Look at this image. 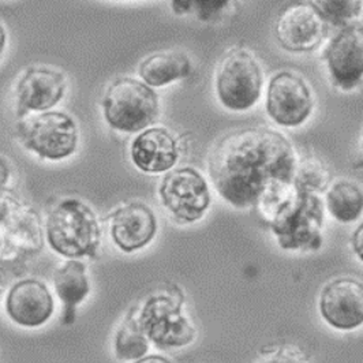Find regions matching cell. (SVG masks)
Here are the masks:
<instances>
[{
	"instance_id": "obj_1",
	"label": "cell",
	"mask_w": 363,
	"mask_h": 363,
	"mask_svg": "<svg viewBox=\"0 0 363 363\" xmlns=\"http://www.w3.org/2000/svg\"><path fill=\"white\" fill-rule=\"evenodd\" d=\"M296 164V152L283 133L255 126L221 137L209 153L208 172L223 200L247 209L294 183Z\"/></svg>"
},
{
	"instance_id": "obj_9",
	"label": "cell",
	"mask_w": 363,
	"mask_h": 363,
	"mask_svg": "<svg viewBox=\"0 0 363 363\" xmlns=\"http://www.w3.org/2000/svg\"><path fill=\"white\" fill-rule=\"evenodd\" d=\"M138 321L146 337L164 348L184 347L196 337V328L183 314L181 302L163 294L146 301Z\"/></svg>"
},
{
	"instance_id": "obj_4",
	"label": "cell",
	"mask_w": 363,
	"mask_h": 363,
	"mask_svg": "<svg viewBox=\"0 0 363 363\" xmlns=\"http://www.w3.org/2000/svg\"><path fill=\"white\" fill-rule=\"evenodd\" d=\"M264 70L253 52L233 48L220 59L215 73L218 103L231 112L255 108L264 91Z\"/></svg>"
},
{
	"instance_id": "obj_5",
	"label": "cell",
	"mask_w": 363,
	"mask_h": 363,
	"mask_svg": "<svg viewBox=\"0 0 363 363\" xmlns=\"http://www.w3.org/2000/svg\"><path fill=\"white\" fill-rule=\"evenodd\" d=\"M103 112L113 130L138 133L157 121L159 96L144 81L123 77L109 85L103 99Z\"/></svg>"
},
{
	"instance_id": "obj_18",
	"label": "cell",
	"mask_w": 363,
	"mask_h": 363,
	"mask_svg": "<svg viewBox=\"0 0 363 363\" xmlns=\"http://www.w3.org/2000/svg\"><path fill=\"white\" fill-rule=\"evenodd\" d=\"M54 287L65 306L63 320L72 323L74 310L89 294L86 267L77 259H70L55 272Z\"/></svg>"
},
{
	"instance_id": "obj_20",
	"label": "cell",
	"mask_w": 363,
	"mask_h": 363,
	"mask_svg": "<svg viewBox=\"0 0 363 363\" xmlns=\"http://www.w3.org/2000/svg\"><path fill=\"white\" fill-rule=\"evenodd\" d=\"M147 340L138 318L128 315L115 335L113 348L116 358L122 361L141 359L149 350Z\"/></svg>"
},
{
	"instance_id": "obj_24",
	"label": "cell",
	"mask_w": 363,
	"mask_h": 363,
	"mask_svg": "<svg viewBox=\"0 0 363 363\" xmlns=\"http://www.w3.org/2000/svg\"><path fill=\"white\" fill-rule=\"evenodd\" d=\"M258 363H303V361L299 358V355L296 352L281 348L279 351H274L272 354H268L264 359H261Z\"/></svg>"
},
{
	"instance_id": "obj_29",
	"label": "cell",
	"mask_w": 363,
	"mask_h": 363,
	"mask_svg": "<svg viewBox=\"0 0 363 363\" xmlns=\"http://www.w3.org/2000/svg\"><path fill=\"white\" fill-rule=\"evenodd\" d=\"M6 43H7V35H6V29L0 22V56L3 55V51L6 48Z\"/></svg>"
},
{
	"instance_id": "obj_26",
	"label": "cell",
	"mask_w": 363,
	"mask_h": 363,
	"mask_svg": "<svg viewBox=\"0 0 363 363\" xmlns=\"http://www.w3.org/2000/svg\"><path fill=\"white\" fill-rule=\"evenodd\" d=\"M10 209H11L10 199L4 197V196L0 193V223L4 221V218H7Z\"/></svg>"
},
{
	"instance_id": "obj_13",
	"label": "cell",
	"mask_w": 363,
	"mask_h": 363,
	"mask_svg": "<svg viewBox=\"0 0 363 363\" xmlns=\"http://www.w3.org/2000/svg\"><path fill=\"white\" fill-rule=\"evenodd\" d=\"M67 88L66 77L45 67L28 69L19 78L16 97L21 116L29 112H45L63 99Z\"/></svg>"
},
{
	"instance_id": "obj_14",
	"label": "cell",
	"mask_w": 363,
	"mask_h": 363,
	"mask_svg": "<svg viewBox=\"0 0 363 363\" xmlns=\"http://www.w3.org/2000/svg\"><path fill=\"white\" fill-rule=\"evenodd\" d=\"M109 218L112 240L125 253L145 247L157 231L155 213L141 202H133L116 209Z\"/></svg>"
},
{
	"instance_id": "obj_17",
	"label": "cell",
	"mask_w": 363,
	"mask_h": 363,
	"mask_svg": "<svg viewBox=\"0 0 363 363\" xmlns=\"http://www.w3.org/2000/svg\"><path fill=\"white\" fill-rule=\"evenodd\" d=\"M191 73V60L181 51L150 55L140 65L138 74L150 88H163Z\"/></svg>"
},
{
	"instance_id": "obj_15",
	"label": "cell",
	"mask_w": 363,
	"mask_h": 363,
	"mask_svg": "<svg viewBox=\"0 0 363 363\" xmlns=\"http://www.w3.org/2000/svg\"><path fill=\"white\" fill-rule=\"evenodd\" d=\"M134 165L147 174L171 171L179 160V145L174 134L165 128H145L130 149Z\"/></svg>"
},
{
	"instance_id": "obj_3",
	"label": "cell",
	"mask_w": 363,
	"mask_h": 363,
	"mask_svg": "<svg viewBox=\"0 0 363 363\" xmlns=\"http://www.w3.org/2000/svg\"><path fill=\"white\" fill-rule=\"evenodd\" d=\"M47 238L57 255L67 258L94 255L101 230L91 208L82 201L67 199L57 203L47 220Z\"/></svg>"
},
{
	"instance_id": "obj_27",
	"label": "cell",
	"mask_w": 363,
	"mask_h": 363,
	"mask_svg": "<svg viewBox=\"0 0 363 363\" xmlns=\"http://www.w3.org/2000/svg\"><path fill=\"white\" fill-rule=\"evenodd\" d=\"M9 178H10V169L6 162L0 159V189L4 187V184L9 182Z\"/></svg>"
},
{
	"instance_id": "obj_8",
	"label": "cell",
	"mask_w": 363,
	"mask_h": 363,
	"mask_svg": "<svg viewBox=\"0 0 363 363\" xmlns=\"http://www.w3.org/2000/svg\"><path fill=\"white\" fill-rule=\"evenodd\" d=\"M159 194L164 208L184 223L203 218L212 201L208 182L193 167L169 171L160 183Z\"/></svg>"
},
{
	"instance_id": "obj_30",
	"label": "cell",
	"mask_w": 363,
	"mask_h": 363,
	"mask_svg": "<svg viewBox=\"0 0 363 363\" xmlns=\"http://www.w3.org/2000/svg\"><path fill=\"white\" fill-rule=\"evenodd\" d=\"M362 152H363V133H362Z\"/></svg>"
},
{
	"instance_id": "obj_22",
	"label": "cell",
	"mask_w": 363,
	"mask_h": 363,
	"mask_svg": "<svg viewBox=\"0 0 363 363\" xmlns=\"http://www.w3.org/2000/svg\"><path fill=\"white\" fill-rule=\"evenodd\" d=\"M236 0H169L171 10L179 17H194L201 22L221 18Z\"/></svg>"
},
{
	"instance_id": "obj_10",
	"label": "cell",
	"mask_w": 363,
	"mask_h": 363,
	"mask_svg": "<svg viewBox=\"0 0 363 363\" xmlns=\"http://www.w3.org/2000/svg\"><path fill=\"white\" fill-rule=\"evenodd\" d=\"M321 59L336 88L355 89L363 79V22L354 21L342 26L329 40Z\"/></svg>"
},
{
	"instance_id": "obj_11",
	"label": "cell",
	"mask_w": 363,
	"mask_h": 363,
	"mask_svg": "<svg viewBox=\"0 0 363 363\" xmlns=\"http://www.w3.org/2000/svg\"><path fill=\"white\" fill-rule=\"evenodd\" d=\"M276 40L292 54H308L320 47L325 37V22L308 1L286 7L276 21Z\"/></svg>"
},
{
	"instance_id": "obj_25",
	"label": "cell",
	"mask_w": 363,
	"mask_h": 363,
	"mask_svg": "<svg viewBox=\"0 0 363 363\" xmlns=\"http://www.w3.org/2000/svg\"><path fill=\"white\" fill-rule=\"evenodd\" d=\"M351 242H352L354 253L363 262V223L355 230Z\"/></svg>"
},
{
	"instance_id": "obj_12",
	"label": "cell",
	"mask_w": 363,
	"mask_h": 363,
	"mask_svg": "<svg viewBox=\"0 0 363 363\" xmlns=\"http://www.w3.org/2000/svg\"><path fill=\"white\" fill-rule=\"evenodd\" d=\"M320 313L328 325L354 330L363 325V283L354 277H339L320 294Z\"/></svg>"
},
{
	"instance_id": "obj_23",
	"label": "cell",
	"mask_w": 363,
	"mask_h": 363,
	"mask_svg": "<svg viewBox=\"0 0 363 363\" xmlns=\"http://www.w3.org/2000/svg\"><path fill=\"white\" fill-rule=\"evenodd\" d=\"M330 174L327 167L317 159H303L296 164L294 184L305 191L320 194L329 186Z\"/></svg>"
},
{
	"instance_id": "obj_21",
	"label": "cell",
	"mask_w": 363,
	"mask_h": 363,
	"mask_svg": "<svg viewBox=\"0 0 363 363\" xmlns=\"http://www.w3.org/2000/svg\"><path fill=\"white\" fill-rule=\"evenodd\" d=\"M321 19L333 26L342 28L358 21L363 11V0H306Z\"/></svg>"
},
{
	"instance_id": "obj_16",
	"label": "cell",
	"mask_w": 363,
	"mask_h": 363,
	"mask_svg": "<svg viewBox=\"0 0 363 363\" xmlns=\"http://www.w3.org/2000/svg\"><path fill=\"white\" fill-rule=\"evenodd\" d=\"M6 310L10 318L21 327H40L51 318L54 299L43 283L28 279L10 290Z\"/></svg>"
},
{
	"instance_id": "obj_19",
	"label": "cell",
	"mask_w": 363,
	"mask_h": 363,
	"mask_svg": "<svg viewBox=\"0 0 363 363\" xmlns=\"http://www.w3.org/2000/svg\"><path fill=\"white\" fill-rule=\"evenodd\" d=\"M325 205L330 216L339 223H354L362 216L363 189L355 182L339 179L329 186Z\"/></svg>"
},
{
	"instance_id": "obj_28",
	"label": "cell",
	"mask_w": 363,
	"mask_h": 363,
	"mask_svg": "<svg viewBox=\"0 0 363 363\" xmlns=\"http://www.w3.org/2000/svg\"><path fill=\"white\" fill-rule=\"evenodd\" d=\"M134 363H172L169 359L164 358L162 355H149L143 357L141 359H137Z\"/></svg>"
},
{
	"instance_id": "obj_6",
	"label": "cell",
	"mask_w": 363,
	"mask_h": 363,
	"mask_svg": "<svg viewBox=\"0 0 363 363\" xmlns=\"http://www.w3.org/2000/svg\"><path fill=\"white\" fill-rule=\"evenodd\" d=\"M22 144L47 160H63L78 147V126L60 111H45L25 119L18 128Z\"/></svg>"
},
{
	"instance_id": "obj_7",
	"label": "cell",
	"mask_w": 363,
	"mask_h": 363,
	"mask_svg": "<svg viewBox=\"0 0 363 363\" xmlns=\"http://www.w3.org/2000/svg\"><path fill=\"white\" fill-rule=\"evenodd\" d=\"M314 109V94L308 81L295 72L273 74L265 93V111L280 128H294L309 121Z\"/></svg>"
},
{
	"instance_id": "obj_2",
	"label": "cell",
	"mask_w": 363,
	"mask_h": 363,
	"mask_svg": "<svg viewBox=\"0 0 363 363\" xmlns=\"http://www.w3.org/2000/svg\"><path fill=\"white\" fill-rule=\"evenodd\" d=\"M269 218L272 231L284 250H315L323 243L324 202L317 193L294 183L259 206Z\"/></svg>"
}]
</instances>
